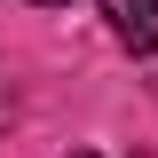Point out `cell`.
<instances>
[{"label": "cell", "instance_id": "obj_1", "mask_svg": "<svg viewBox=\"0 0 158 158\" xmlns=\"http://www.w3.org/2000/svg\"><path fill=\"white\" fill-rule=\"evenodd\" d=\"M103 24H111V40H118V48L158 56V0H103Z\"/></svg>", "mask_w": 158, "mask_h": 158}, {"label": "cell", "instance_id": "obj_2", "mask_svg": "<svg viewBox=\"0 0 158 158\" xmlns=\"http://www.w3.org/2000/svg\"><path fill=\"white\" fill-rule=\"evenodd\" d=\"M40 8H63V0H40Z\"/></svg>", "mask_w": 158, "mask_h": 158}, {"label": "cell", "instance_id": "obj_3", "mask_svg": "<svg viewBox=\"0 0 158 158\" xmlns=\"http://www.w3.org/2000/svg\"><path fill=\"white\" fill-rule=\"evenodd\" d=\"M71 158H95V150H71Z\"/></svg>", "mask_w": 158, "mask_h": 158}]
</instances>
